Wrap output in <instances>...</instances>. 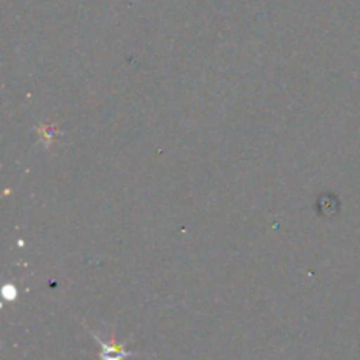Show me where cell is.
<instances>
[{"instance_id":"1","label":"cell","mask_w":360,"mask_h":360,"mask_svg":"<svg viewBox=\"0 0 360 360\" xmlns=\"http://www.w3.org/2000/svg\"><path fill=\"white\" fill-rule=\"evenodd\" d=\"M91 338L95 340V343L101 347L102 350V360H127L129 357H137V355H143V354H137V352H129L125 348V345H118L112 338V343H105L102 341L94 330H90Z\"/></svg>"}]
</instances>
